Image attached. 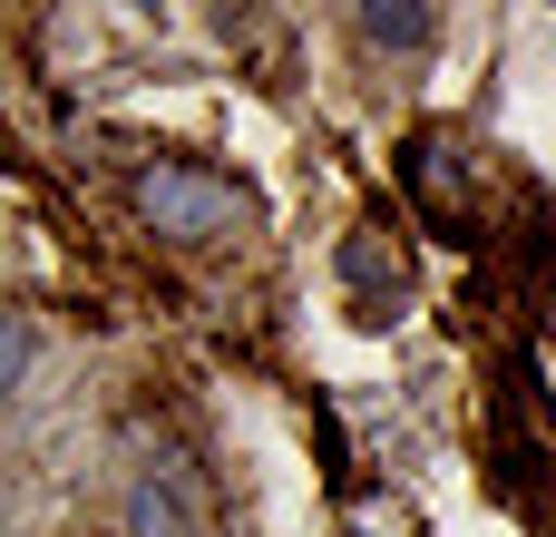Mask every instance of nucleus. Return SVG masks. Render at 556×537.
I'll return each mask as SVG.
<instances>
[{
	"label": "nucleus",
	"instance_id": "f257e3e1",
	"mask_svg": "<svg viewBox=\"0 0 556 537\" xmlns=\"http://www.w3.org/2000/svg\"><path fill=\"white\" fill-rule=\"evenodd\" d=\"M127 205H137V225H147L156 245H225L235 225H254V196H244L235 176L195 166V157H156V166H137Z\"/></svg>",
	"mask_w": 556,
	"mask_h": 537
},
{
	"label": "nucleus",
	"instance_id": "f03ea898",
	"mask_svg": "<svg viewBox=\"0 0 556 537\" xmlns=\"http://www.w3.org/2000/svg\"><path fill=\"white\" fill-rule=\"evenodd\" d=\"M401 186H410V205H420V225H430L440 245H469V235H479V205H469V137H459V127H420V137L401 147Z\"/></svg>",
	"mask_w": 556,
	"mask_h": 537
},
{
	"label": "nucleus",
	"instance_id": "7ed1b4c3",
	"mask_svg": "<svg viewBox=\"0 0 556 537\" xmlns=\"http://www.w3.org/2000/svg\"><path fill=\"white\" fill-rule=\"evenodd\" d=\"M342 284H352V323H401V303H410V264H401V245H381V235H352L342 245Z\"/></svg>",
	"mask_w": 556,
	"mask_h": 537
},
{
	"label": "nucleus",
	"instance_id": "20e7f679",
	"mask_svg": "<svg viewBox=\"0 0 556 537\" xmlns=\"http://www.w3.org/2000/svg\"><path fill=\"white\" fill-rule=\"evenodd\" d=\"M127 537H205V519L186 509V479L137 470V479H127Z\"/></svg>",
	"mask_w": 556,
	"mask_h": 537
},
{
	"label": "nucleus",
	"instance_id": "39448f33",
	"mask_svg": "<svg viewBox=\"0 0 556 537\" xmlns=\"http://www.w3.org/2000/svg\"><path fill=\"white\" fill-rule=\"evenodd\" d=\"M362 39H371V49H430L440 20H430L420 0H362Z\"/></svg>",
	"mask_w": 556,
	"mask_h": 537
},
{
	"label": "nucleus",
	"instance_id": "423d86ee",
	"mask_svg": "<svg viewBox=\"0 0 556 537\" xmlns=\"http://www.w3.org/2000/svg\"><path fill=\"white\" fill-rule=\"evenodd\" d=\"M29 372H39V323L10 313V333H0V391H29Z\"/></svg>",
	"mask_w": 556,
	"mask_h": 537
}]
</instances>
